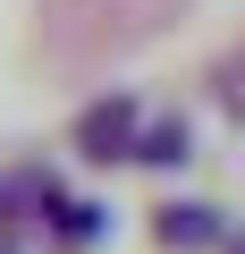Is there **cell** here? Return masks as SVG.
Listing matches in <instances>:
<instances>
[{
	"label": "cell",
	"mask_w": 245,
	"mask_h": 254,
	"mask_svg": "<svg viewBox=\"0 0 245 254\" xmlns=\"http://www.w3.org/2000/svg\"><path fill=\"white\" fill-rule=\"evenodd\" d=\"M136 161H161V170H178V161H186V119H161L152 136L136 144Z\"/></svg>",
	"instance_id": "cell-3"
},
{
	"label": "cell",
	"mask_w": 245,
	"mask_h": 254,
	"mask_svg": "<svg viewBox=\"0 0 245 254\" xmlns=\"http://www.w3.org/2000/svg\"><path fill=\"white\" fill-rule=\"evenodd\" d=\"M76 144H85V161H127V153H136V102H127V93L93 102V110L76 119Z\"/></svg>",
	"instance_id": "cell-1"
},
{
	"label": "cell",
	"mask_w": 245,
	"mask_h": 254,
	"mask_svg": "<svg viewBox=\"0 0 245 254\" xmlns=\"http://www.w3.org/2000/svg\"><path fill=\"white\" fill-rule=\"evenodd\" d=\"M59 237H68V246H93V237H101V203H68V212H59Z\"/></svg>",
	"instance_id": "cell-4"
},
{
	"label": "cell",
	"mask_w": 245,
	"mask_h": 254,
	"mask_svg": "<svg viewBox=\"0 0 245 254\" xmlns=\"http://www.w3.org/2000/svg\"><path fill=\"white\" fill-rule=\"evenodd\" d=\"M152 237L161 246H220V212L211 203H169V212H152Z\"/></svg>",
	"instance_id": "cell-2"
}]
</instances>
